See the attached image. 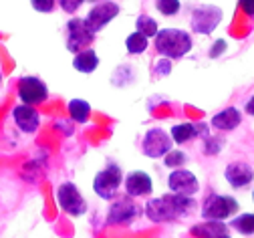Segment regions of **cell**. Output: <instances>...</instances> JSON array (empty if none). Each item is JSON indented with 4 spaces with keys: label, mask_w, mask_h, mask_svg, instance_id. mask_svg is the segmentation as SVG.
I'll list each match as a JSON object with an SVG mask.
<instances>
[{
    "label": "cell",
    "mask_w": 254,
    "mask_h": 238,
    "mask_svg": "<svg viewBox=\"0 0 254 238\" xmlns=\"http://www.w3.org/2000/svg\"><path fill=\"white\" fill-rule=\"evenodd\" d=\"M147 45H149V41L143 35H139V32H135V30L131 32V35H127V39H125V49H127V53H129V55L145 53Z\"/></svg>",
    "instance_id": "cell-23"
},
{
    "label": "cell",
    "mask_w": 254,
    "mask_h": 238,
    "mask_svg": "<svg viewBox=\"0 0 254 238\" xmlns=\"http://www.w3.org/2000/svg\"><path fill=\"white\" fill-rule=\"evenodd\" d=\"M57 204L63 212L71 216H83L87 212V202L73 182H63L57 188Z\"/></svg>",
    "instance_id": "cell-7"
},
{
    "label": "cell",
    "mask_w": 254,
    "mask_h": 238,
    "mask_svg": "<svg viewBox=\"0 0 254 238\" xmlns=\"http://www.w3.org/2000/svg\"><path fill=\"white\" fill-rule=\"evenodd\" d=\"M192 234L198 238H232L228 234V226L224 222H212V220H204L202 224H194Z\"/></svg>",
    "instance_id": "cell-17"
},
{
    "label": "cell",
    "mask_w": 254,
    "mask_h": 238,
    "mask_svg": "<svg viewBox=\"0 0 254 238\" xmlns=\"http://www.w3.org/2000/svg\"><path fill=\"white\" fill-rule=\"evenodd\" d=\"M139 216V206L133 202V198H119L111 204L109 214H107V224H129Z\"/></svg>",
    "instance_id": "cell-13"
},
{
    "label": "cell",
    "mask_w": 254,
    "mask_h": 238,
    "mask_svg": "<svg viewBox=\"0 0 254 238\" xmlns=\"http://www.w3.org/2000/svg\"><path fill=\"white\" fill-rule=\"evenodd\" d=\"M246 113L254 117V95H252V97L246 101Z\"/></svg>",
    "instance_id": "cell-32"
},
{
    "label": "cell",
    "mask_w": 254,
    "mask_h": 238,
    "mask_svg": "<svg viewBox=\"0 0 254 238\" xmlns=\"http://www.w3.org/2000/svg\"><path fill=\"white\" fill-rule=\"evenodd\" d=\"M172 150H174V142L168 131H164L162 127H151L145 131L143 140H141L143 156H147L151 159H160V158H166Z\"/></svg>",
    "instance_id": "cell-6"
},
{
    "label": "cell",
    "mask_w": 254,
    "mask_h": 238,
    "mask_svg": "<svg viewBox=\"0 0 254 238\" xmlns=\"http://www.w3.org/2000/svg\"><path fill=\"white\" fill-rule=\"evenodd\" d=\"M18 99L24 105H41L49 99V87L41 77L26 75L18 79Z\"/></svg>",
    "instance_id": "cell-8"
},
{
    "label": "cell",
    "mask_w": 254,
    "mask_h": 238,
    "mask_svg": "<svg viewBox=\"0 0 254 238\" xmlns=\"http://www.w3.org/2000/svg\"><path fill=\"white\" fill-rule=\"evenodd\" d=\"M145 216L155 222H174L178 218H186L196 210V200L188 196H178V194H164L162 198H151L145 204Z\"/></svg>",
    "instance_id": "cell-1"
},
{
    "label": "cell",
    "mask_w": 254,
    "mask_h": 238,
    "mask_svg": "<svg viewBox=\"0 0 254 238\" xmlns=\"http://www.w3.org/2000/svg\"><path fill=\"white\" fill-rule=\"evenodd\" d=\"M170 138L174 144L178 146H184L188 142H192L198 138V129H196V123H190V121H184V123H176L172 129H170Z\"/></svg>",
    "instance_id": "cell-19"
},
{
    "label": "cell",
    "mask_w": 254,
    "mask_h": 238,
    "mask_svg": "<svg viewBox=\"0 0 254 238\" xmlns=\"http://www.w3.org/2000/svg\"><path fill=\"white\" fill-rule=\"evenodd\" d=\"M73 67H75V71H79L83 75H91L99 67V55L95 53L93 49L81 51V53H77L73 57Z\"/></svg>",
    "instance_id": "cell-18"
},
{
    "label": "cell",
    "mask_w": 254,
    "mask_h": 238,
    "mask_svg": "<svg viewBox=\"0 0 254 238\" xmlns=\"http://www.w3.org/2000/svg\"><path fill=\"white\" fill-rule=\"evenodd\" d=\"M63 10L65 12H69V14H73V12H77L79 8H81V4H83V0H59L57 2Z\"/></svg>",
    "instance_id": "cell-29"
},
{
    "label": "cell",
    "mask_w": 254,
    "mask_h": 238,
    "mask_svg": "<svg viewBox=\"0 0 254 238\" xmlns=\"http://www.w3.org/2000/svg\"><path fill=\"white\" fill-rule=\"evenodd\" d=\"M123 188L129 198H141V196H151L153 192V180L143 169H133L123 178Z\"/></svg>",
    "instance_id": "cell-12"
},
{
    "label": "cell",
    "mask_w": 254,
    "mask_h": 238,
    "mask_svg": "<svg viewBox=\"0 0 254 238\" xmlns=\"http://www.w3.org/2000/svg\"><path fill=\"white\" fill-rule=\"evenodd\" d=\"M30 4H33V8H35L37 12H53L55 6H57L55 0H33Z\"/></svg>",
    "instance_id": "cell-27"
},
{
    "label": "cell",
    "mask_w": 254,
    "mask_h": 238,
    "mask_svg": "<svg viewBox=\"0 0 254 238\" xmlns=\"http://www.w3.org/2000/svg\"><path fill=\"white\" fill-rule=\"evenodd\" d=\"M155 8H157V12H162L164 16H174V14L180 12L182 2H180V0H157Z\"/></svg>",
    "instance_id": "cell-25"
},
{
    "label": "cell",
    "mask_w": 254,
    "mask_h": 238,
    "mask_svg": "<svg viewBox=\"0 0 254 238\" xmlns=\"http://www.w3.org/2000/svg\"><path fill=\"white\" fill-rule=\"evenodd\" d=\"M210 123H212V127H216L220 131H232L242 123V113L236 107H226V109L214 113Z\"/></svg>",
    "instance_id": "cell-16"
},
{
    "label": "cell",
    "mask_w": 254,
    "mask_h": 238,
    "mask_svg": "<svg viewBox=\"0 0 254 238\" xmlns=\"http://www.w3.org/2000/svg\"><path fill=\"white\" fill-rule=\"evenodd\" d=\"M238 210H240L238 200L226 194H210L202 202V216L204 220H212V222L232 220L238 214Z\"/></svg>",
    "instance_id": "cell-3"
},
{
    "label": "cell",
    "mask_w": 254,
    "mask_h": 238,
    "mask_svg": "<svg viewBox=\"0 0 254 238\" xmlns=\"http://www.w3.org/2000/svg\"><path fill=\"white\" fill-rule=\"evenodd\" d=\"M157 30H160V26H157V20L149 14H139L137 20H135V32H139V35H143L147 41L155 35H157Z\"/></svg>",
    "instance_id": "cell-21"
},
{
    "label": "cell",
    "mask_w": 254,
    "mask_h": 238,
    "mask_svg": "<svg viewBox=\"0 0 254 238\" xmlns=\"http://www.w3.org/2000/svg\"><path fill=\"white\" fill-rule=\"evenodd\" d=\"M12 121L22 133H35L39 129V125H41V115H39V111L35 107L18 103L12 109Z\"/></svg>",
    "instance_id": "cell-15"
},
{
    "label": "cell",
    "mask_w": 254,
    "mask_h": 238,
    "mask_svg": "<svg viewBox=\"0 0 254 238\" xmlns=\"http://www.w3.org/2000/svg\"><path fill=\"white\" fill-rule=\"evenodd\" d=\"M119 12H121V6L117 2H97L87 12L83 22L93 35H97V32H101Z\"/></svg>",
    "instance_id": "cell-9"
},
{
    "label": "cell",
    "mask_w": 254,
    "mask_h": 238,
    "mask_svg": "<svg viewBox=\"0 0 254 238\" xmlns=\"http://www.w3.org/2000/svg\"><path fill=\"white\" fill-rule=\"evenodd\" d=\"M230 226L234 230H238L240 234H244V236H252L254 234V214H250V212L238 214L230 220Z\"/></svg>",
    "instance_id": "cell-22"
},
{
    "label": "cell",
    "mask_w": 254,
    "mask_h": 238,
    "mask_svg": "<svg viewBox=\"0 0 254 238\" xmlns=\"http://www.w3.org/2000/svg\"><path fill=\"white\" fill-rule=\"evenodd\" d=\"M153 43H155V51L162 55V59H168V61L184 59L194 47L190 32L182 28H160Z\"/></svg>",
    "instance_id": "cell-2"
},
{
    "label": "cell",
    "mask_w": 254,
    "mask_h": 238,
    "mask_svg": "<svg viewBox=\"0 0 254 238\" xmlns=\"http://www.w3.org/2000/svg\"><path fill=\"white\" fill-rule=\"evenodd\" d=\"M222 146H224V140L210 135V138H206V144H204V154L206 156H216V154L222 152Z\"/></svg>",
    "instance_id": "cell-26"
},
{
    "label": "cell",
    "mask_w": 254,
    "mask_h": 238,
    "mask_svg": "<svg viewBox=\"0 0 254 238\" xmlns=\"http://www.w3.org/2000/svg\"><path fill=\"white\" fill-rule=\"evenodd\" d=\"M186 161H188V156H186V152H182V150H172V152L164 158V165H166V167H172V169H180L182 165H186Z\"/></svg>",
    "instance_id": "cell-24"
},
{
    "label": "cell",
    "mask_w": 254,
    "mask_h": 238,
    "mask_svg": "<svg viewBox=\"0 0 254 238\" xmlns=\"http://www.w3.org/2000/svg\"><path fill=\"white\" fill-rule=\"evenodd\" d=\"M168 188H170V194L192 198L200 190V182L194 172H190L186 167H180V169H174L168 176Z\"/></svg>",
    "instance_id": "cell-11"
},
{
    "label": "cell",
    "mask_w": 254,
    "mask_h": 238,
    "mask_svg": "<svg viewBox=\"0 0 254 238\" xmlns=\"http://www.w3.org/2000/svg\"><path fill=\"white\" fill-rule=\"evenodd\" d=\"M155 69H157V71H155L157 75H170V73H172V61L162 59L160 63L155 65Z\"/></svg>",
    "instance_id": "cell-30"
},
{
    "label": "cell",
    "mask_w": 254,
    "mask_h": 238,
    "mask_svg": "<svg viewBox=\"0 0 254 238\" xmlns=\"http://www.w3.org/2000/svg\"><path fill=\"white\" fill-rule=\"evenodd\" d=\"M121 186H123V172H121V167L115 165V163H109L107 167H103L101 172H97L93 178V192L103 200L117 198V192H119Z\"/></svg>",
    "instance_id": "cell-4"
},
{
    "label": "cell",
    "mask_w": 254,
    "mask_h": 238,
    "mask_svg": "<svg viewBox=\"0 0 254 238\" xmlns=\"http://www.w3.org/2000/svg\"><path fill=\"white\" fill-rule=\"evenodd\" d=\"M226 49H228V43H226L224 39H218V41H216V43L210 47V51H208V57H210V59H218V57H220L222 53H224Z\"/></svg>",
    "instance_id": "cell-28"
},
{
    "label": "cell",
    "mask_w": 254,
    "mask_h": 238,
    "mask_svg": "<svg viewBox=\"0 0 254 238\" xmlns=\"http://www.w3.org/2000/svg\"><path fill=\"white\" fill-rule=\"evenodd\" d=\"M67 109H69V117L75 123H87L91 117V105L85 99H71Z\"/></svg>",
    "instance_id": "cell-20"
},
{
    "label": "cell",
    "mask_w": 254,
    "mask_h": 238,
    "mask_svg": "<svg viewBox=\"0 0 254 238\" xmlns=\"http://www.w3.org/2000/svg\"><path fill=\"white\" fill-rule=\"evenodd\" d=\"M224 178L234 190H242L254 180V167L246 161H232L224 169Z\"/></svg>",
    "instance_id": "cell-14"
},
{
    "label": "cell",
    "mask_w": 254,
    "mask_h": 238,
    "mask_svg": "<svg viewBox=\"0 0 254 238\" xmlns=\"http://www.w3.org/2000/svg\"><path fill=\"white\" fill-rule=\"evenodd\" d=\"M252 202H254V190H252Z\"/></svg>",
    "instance_id": "cell-34"
},
{
    "label": "cell",
    "mask_w": 254,
    "mask_h": 238,
    "mask_svg": "<svg viewBox=\"0 0 254 238\" xmlns=\"http://www.w3.org/2000/svg\"><path fill=\"white\" fill-rule=\"evenodd\" d=\"M0 83H2V71H0Z\"/></svg>",
    "instance_id": "cell-33"
},
{
    "label": "cell",
    "mask_w": 254,
    "mask_h": 238,
    "mask_svg": "<svg viewBox=\"0 0 254 238\" xmlns=\"http://www.w3.org/2000/svg\"><path fill=\"white\" fill-rule=\"evenodd\" d=\"M240 8H242L248 16H254V0H242V2H240Z\"/></svg>",
    "instance_id": "cell-31"
},
{
    "label": "cell",
    "mask_w": 254,
    "mask_h": 238,
    "mask_svg": "<svg viewBox=\"0 0 254 238\" xmlns=\"http://www.w3.org/2000/svg\"><path fill=\"white\" fill-rule=\"evenodd\" d=\"M93 41H95V35L85 26L83 18L73 16L67 22V51L69 53H75L77 55L81 51H87Z\"/></svg>",
    "instance_id": "cell-10"
},
{
    "label": "cell",
    "mask_w": 254,
    "mask_h": 238,
    "mask_svg": "<svg viewBox=\"0 0 254 238\" xmlns=\"http://www.w3.org/2000/svg\"><path fill=\"white\" fill-rule=\"evenodd\" d=\"M222 12L220 6L216 4H202V6H196L192 10V16H190V26L196 35H212V32L218 28V24L222 22Z\"/></svg>",
    "instance_id": "cell-5"
}]
</instances>
